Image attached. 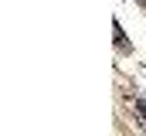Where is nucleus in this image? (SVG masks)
I'll return each mask as SVG.
<instances>
[{
	"instance_id": "obj_1",
	"label": "nucleus",
	"mask_w": 146,
	"mask_h": 136,
	"mask_svg": "<svg viewBox=\"0 0 146 136\" xmlns=\"http://www.w3.org/2000/svg\"><path fill=\"white\" fill-rule=\"evenodd\" d=\"M136 116H139V126H146V95H136Z\"/></svg>"
},
{
	"instance_id": "obj_2",
	"label": "nucleus",
	"mask_w": 146,
	"mask_h": 136,
	"mask_svg": "<svg viewBox=\"0 0 146 136\" xmlns=\"http://www.w3.org/2000/svg\"><path fill=\"white\" fill-rule=\"evenodd\" d=\"M112 34H115V44H119V48H126V44H129V41H126V34H122V27H119V24H112Z\"/></svg>"
}]
</instances>
